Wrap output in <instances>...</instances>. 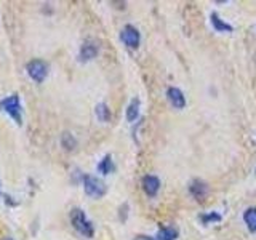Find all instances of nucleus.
Segmentation results:
<instances>
[{
  "instance_id": "nucleus-1",
  "label": "nucleus",
  "mask_w": 256,
  "mask_h": 240,
  "mask_svg": "<svg viewBox=\"0 0 256 240\" xmlns=\"http://www.w3.org/2000/svg\"><path fill=\"white\" fill-rule=\"evenodd\" d=\"M69 220L72 228H74L80 236H84L86 238H92L94 236V226L93 222L88 220V216L85 214V212L82 208H72Z\"/></svg>"
},
{
  "instance_id": "nucleus-2",
  "label": "nucleus",
  "mask_w": 256,
  "mask_h": 240,
  "mask_svg": "<svg viewBox=\"0 0 256 240\" xmlns=\"http://www.w3.org/2000/svg\"><path fill=\"white\" fill-rule=\"evenodd\" d=\"M0 110L6 112L18 125L22 124V106L18 93H13L0 101Z\"/></svg>"
},
{
  "instance_id": "nucleus-3",
  "label": "nucleus",
  "mask_w": 256,
  "mask_h": 240,
  "mask_svg": "<svg viewBox=\"0 0 256 240\" xmlns=\"http://www.w3.org/2000/svg\"><path fill=\"white\" fill-rule=\"evenodd\" d=\"M84 182V190L88 197L92 198H101L106 196L108 192V186L106 182L102 180H100L98 176H93V174H84L82 178Z\"/></svg>"
},
{
  "instance_id": "nucleus-4",
  "label": "nucleus",
  "mask_w": 256,
  "mask_h": 240,
  "mask_svg": "<svg viewBox=\"0 0 256 240\" xmlns=\"http://www.w3.org/2000/svg\"><path fill=\"white\" fill-rule=\"evenodd\" d=\"M26 70H28V76L34 80L36 84H42L46 78L48 72H50V66H48L46 61L34 58L26 64Z\"/></svg>"
},
{
  "instance_id": "nucleus-5",
  "label": "nucleus",
  "mask_w": 256,
  "mask_h": 240,
  "mask_svg": "<svg viewBox=\"0 0 256 240\" xmlns=\"http://www.w3.org/2000/svg\"><path fill=\"white\" fill-rule=\"evenodd\" d=\"M120 40L124 42V45L130 50H136L141 44V34L140 30L136 29L132 24H126L124 26V29L120 30Z\"/></svg>"
},
{
  "instance_id": "nucleus-6",
  "label": "nucleus",
  "mask_w": 256,
  "mask_h": 240,
  "mask_svg": "<svg viewBox=\"0 0 256 240\" xmlns=\"http://www.w3.org/2000/svg\"><path fill=\"white\" fill-rule=\"evenodd\" d=\"M100 53V45L94 42V40L86 38L85 42L80 45V50H78V61L80 62H88L94 60L96 56Z\"/></svg>"
},
{
  "instance_id": "nucleus-7",
  "label": "nucleus",
  "mask_w": 256,
  "mask_h": 240,
  "mask_svg": "<svg viewBox=\"0 0 256 240\" xmlns=\"http://www.w3.org/2000/svg\"><path fill=\"white\" fill-rule=\"evenodd\" d=\"M141 188L148 197H156L160 190V180L156 174H146L141 180Z\"/></svg>"
},
{
  "instance_id": "nucleus-8",
  "label": "nucleus",
  "mask_w": 256,
  "mask_h": 240,
  "mask_svg": "<svg viewBox=\"0 0 256 240\" xmlns=\"http://www.w3.org/2000/svg\"><path fill=\"white\" fill-rule=\"evenodd\" d=\"M189 194L198 202H204L208 196V184L202 180H192L189 184Z\"/></svg>"
},
{
  "instance_id": "nucleus-9",
  "label": "nucleus",
  "mask_w": 256,
  "mask_h": 240,
  "mask_svg": "<svg viewBox=\"0 0 256 240\" xmlns=\"http://www.w3.org/2000/svg\"><path fill=\"white\" fill-rule=\"evenodd\" d=\"M166 100L174 109H184L186 108V96L176 86H170L166 90Z\"/></svg>"
},
{
  "instance_id": "nucleus-10",
  "label": "nucleus",
  "mask_w": 256,
  "mask_h": 240,
  "mask_svg": "<svg viewBox=\"0 0 256 240\" xmlns=\"http://www.w3.org/2000/svg\"><path fill=\"white\" fill-rule=\"evenodd\" d=\"M140 110H141V101H140V98H133L130 101V104L126 106V112H125V117H126L128 122H130V124L136 122V120L140 118Z\"/></svg>"
},
{
  "instance_id": "nucleus-11",
  "label": "nucleus",
  "mask_w": 256,
  "mask_h": 240,
  "mask_svg": "<svg viewBox=\"0 0 256 240\" xmlns=\"http://www.w3.org/2000/svg\"><path fill=\"white\" fill-rule=\"evenodd\" d=\"M210 21H212L213 29L218 30V32H232V30H234V28H232L229 22L221 20V16L218 13H212L210 14Z\"/></svg>"
},
{
  "instance_id": "nucleus-12",
  "label": "nucleus",
  "mask_w": 256,
  "mask_h": 240,
  "mask_svg": "<svg viewBox=\"0 0 256 240\" xmlns=\"http://www.w3.org/2000/svg\"><path fill=\"white\" fill-rule=\"evenodd\" d=\"M98 172L101 174H110V173H114L116 172V164H114V160H112V156L108 154V156H104L101 160H100V164H98Z\"/></svg>"
},
{
  "instance_id": "nucleus-13",
  "label": "nucleus",
  "mask_w": 256,
  "mask_h": 240,
  "mask_svg": "<svg viewBox=\"0 0 256 240\" xmlns=\"http://www.w3.org/2000/svg\"><path fill=\"white\" fill-rule=\"evenodd\" d=\"M178 238V230L172 226H160L156 240H176Z\"/></svg>"
},
{
  "instance_id": "nucleus-14",
  "label": "nucleus",
  "mask_w": 256,
  "mask_h": 240,
  "mask_svg": "<svg viewBox=\"0 0 256 240\" xmlns=\"http://www.w3.org/2000/svg\"><path fill=\"white\" fill-rule=\"evenodd\" d=\"M244 221L250 232H256V206H248L244 213Z\"/></svg>"
},
{
  "instance_id": "nucleus-15",
  "label": "nucleus",
  "mask_w": 256,
  "mask_h": 240,
  "mask_svg": "<svg viewBox=\"0 0 256 240\" xmlns=\"http://www.w3.org/2000/svg\"><path fill=\"white\" fill-rule=\"evenodd\" d=\"M94 114H96V117H98L100 122H109V120L112 118V112H110V109H109V106L106 102L96 104Z\"/></svg>"
},
{
  "instance_id": "nucleus-16",
  "label": "nucleus",
  "mask_w": 256,
  "mask_h": 240,
  "mask_svg": "<svg viewBox=\"0 0 256 240\" xmlns=\"http://www.w3.org/2000/svg\"><path fill=\"white\" fill-rule=\"evenodd\" d=\"M61 146H62V149H66V150H69V152H72L76 148H77V138L72 133H69V132H64L62 134H61Z\"/></svg>"
},
{
  "instance_id": "nucleus-17",
  "label": "nucleus",
  "mask_w": 256,
  "mask_h": 240,
  "mask_svg": "<svg viewBox=\"0 0 256 240\" xmlns=\"http://www.w3.org/2000/svg\"><path fill=\"white\" fill-rule=\"evenodd\" d=\"M198 220L202 221L205 226L206 224H212V222H220L222 220V216L220 213H216V212H210V213H204V214H200L198 216Z\"/></svg>"
},
{
  "instance_id": "nucleus-18",
  "label": "nucleus",
  "mask_w": 256,
  "mask_h": 240,
  "mask_svg": "<svg viewBox=\"0 0 256 240\" xmlns=\"http://www.w3.org/2000/svg\"><path fill=\"white\" fill-rule=\"evenodd\" d=\"M120 213V221L122 222H125L126 221V214H128V204H124L122 206H120V210H118Z\"/></svg>"
},
{
  "instance_id": "nucleus-19",
  "label": "nucleus",
  "mask_w": 256,
  "mask_h": 240,
  "mask_svg": "<svg viewBox=\"0 0 256 240\" xmlns=\"http://www.w3.org/2000/svg\"><path fill=\"white\" fill-rule=\"evenodd\" d=\"M4 197H5V202H6L8 205H12V206L18 205V202H14V200H12V197H10V196H6V194H5Z\"/></svg>"
},
{
  "instance_id": "nucleus-20",
  "label": "nucleus",
  "mask_w": 256,
  "mask_h": 240,
  "mask_svg": "<svg viewBox=\"0 0 256 240\" xmlns=\"http://www.w3.org/2000/svg\"><path fill=\"white\" fill-rule=\"evenodd\" d=\"M134 240H156L154 237H149V236H136Z\"/></svg>"
},
{
  "instance_id": "nucleus-21",
  "label": "nucleus",
  "mask_w": 256,
  "mask_h": 240,
  "mask_svg": "<svg viewBox=\"0 0 256 240\" xmlns=\"http://www.w3.org/2000/svg\"><path fill=\"white\" fill-rule=\"evenodd\" d=\"M5 240H13V238H12V237H6Z\"/></svg>"
},
{
  "instance_id": "nucleus-22",
  "label": "nucleus",
  "mask_w": 256,
  "mask_h": 240,
  "mask_svg": "<svg viewBox=\"0 0 256 240\" xmlns=\"http://www.w3.org/2000/svg\"><path fill=\"white\" fill-rule=\"evenodd\" d=\"M0 186H2V184H0Z\"/></svg>"
}]
</instances>
